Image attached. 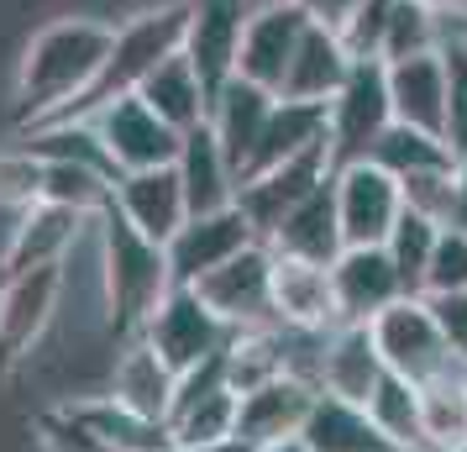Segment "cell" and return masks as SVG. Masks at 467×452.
Returning a JSON list of instances; mask_svg holds the SVG:
<instances>
[{
	"label": "cell",
	"instance_id": "cell-1",
	"mask_svg": "<svg viewBox=\"0 0 467 452\" xmlns=\"http://www.w3.org/2000/svg\"><path fill=\"white\" fill-rule=\"evenodd\" d=\"M110 43H116V26L95 22V16H64V22L43 26L32 43H26L22 74H16V110L22 121H47L58 116L68 100H79L89 89V79L100 74Z\"/></svg>",
	"mask_w": 467,
	"mask_h": 452
},
{
	"label": "cell",
	"instance_id": "cell-2",
	"mask_svg": "<svg viewBox=\"0 0 467 452\" xmlns=\"http://www.w3.org/2000/svg\"><path fill=\"white\" fill-rule=\"evenodd\" d=\"M184 22H190V0L184 5H158L131 16L127 26H116V43H110L100 74L89 79V89L79 100H68L58 116L47 121H89L95 110H106L110 100H127L148 85V74L158 64H169L173 53H184Z\"/></svg>",
	"mask_w": 467,
	"mask_h": 452
},
{
	"label": "cell",
	"instance_id": "cell-3",
	"mask_svg": "<svg viewBox=\"0 0 467 452\" xmlns=\"http://www.w3.org/2000/svg\"><path fill=\"white\" fill-rule=\"evenodd\" d=\"M95 221H100V268H106L110 326H116L121 337H142L148 316L163 305V295L173 289L169 247L152 242V237H142L116 205H106Z\"/></svg>",
	"mask_w": 467,
	"mask_h": 452
},
{
	"label": "cell",
	"instance_id": "cell-4",
	"mask_svg": "<svg viewBox=\"0 0 467 452\" xmlns=\"http://www.w3.org/2000/svg\"><path fill=\"white\" fill-rule=\"evenodd\" d=\"M394 127V100H389V68L379 58H358L347 85L331 95L326 106V152L331 169L347 163H368L379 137Z\"/></svg>",
	"mask_w": 467,
	"mask_h": 452
},
{
	"label": "cell",
	"instance_id": "cell-5",
	"mask_svg": "<svg viewBox=\"0 0 467 452\" xmlns=\"http://www.w3.org/2000/svg\"><path fill=\"white\" fill-rule=\"evenodd\" d=\"M373 342L383 352V368L410 379V384H431V379L462 368L457 352H451V342H446L436 305L425 300V295H404V300L389 305L379 321H373Z\"/></svg>",
	"mask_w": 467,
	"mask_h": 452
},
{
	"label": "cell",
	"instance_id": "cell-6",
	"mask_svg": "<svg viewBox=\"0 0 467 452\" xmlns=\"http://www.w3.org/2000/svg\"><path fill=\"white\" fill-rule=\"evenodd\" d=\"M232 337L236 331L200 300V289H190V284H173L169 295H163V305H158L148 316V326H142V342H148L173 373H190V368L221 358V352L232 347Z\"/></svg>",
	"mask_w": 467,
	"mask_h": 452
},
{
	"label": "cell",
	"instance_id": "cell-7",
	"mask_svg": "<svg viewBox=\"0 0 467 452\" xmlns=\"http://www.w3.org/2000/svg\"><path fill=\"white\" fill-rule=\"evenodd\" d=\"M190 289H200V300L211 305L232 331H268V326H278V316H274V247L268 242L242 247L232 263H221L215 274H205Z\"/></svg>",
	"mask_w": 467,
	"mask_h": 452
},
{
	"label": "cell",
	"instance_id": "cell-8",
	"mask_svg": "<svg viewBox=\"0 0 467 452\" xmlns=\"http://www.w3.org/2000/svg\"><path fill=\"white\" fill-rule=\"evenodd\" d=\"M331 173L337 169H331V152L326 148L299 152V158H289V163H274V169H263V173H247V179L236 184V211L247 215V226H253L257 242H274V232L284 226V215L295 211L310 190H320Z\"/></svg>",
	"mask_w": 467,
	"mask_h": 452
},
{
	"label": "cell",
	"instance_id": "cell-9",
	"mask_svg": "<svg viewBox=\"0 0 467 452\" xmlns=\"http://www.w3.org/2000/svg\"><path fill=\"white\" fill-rule=\"evenodd\" d=\"M100 142H106L116 173H137V169H169L179 158V142L184 131H173L158 110L142 100V95H127V100H110L106 110L89 116Z\"/></svg>",
	"mask_w": 467,
	"mask_h": 452
},
{
	"label": "cell",
	"instance_id": "cell-10",
	"mask_svg": "<svg viewBox=\"0 0 467 452\" xmlns=\"http://www.w3.org/2000/svg\"><path fill=\"white\" fill-rule=\"evenodd\" d=\"M337 184V215L347 247H383L394 221L404 215V190L394 173H383L373 158L368 163H347L331 173Z\"/></svg>",
	"mask_w": 467,
	"mask_h": 452
},
{
	"label": "cell",
	"instance_id": "cell-11",
	"mask_svg": "<svg viewBox=\"0 0 467 452\" xmlns=\"http://www.w3.org/2000/svg\"><path fill=\"white\" fill-rule=\"evenodd\" d=\"M310 32V16L299 11L295 0H274L247 16V32H242V53H236V74L253 79L263 89H284V74L295 64L299 43Z\"/></svg>",
	"mask_w": 467,
	"mask_h": 452
},
{
	"label": "cell",
	"instance_id": "cell-12",
	"mask_svg": "<svg viewBox=\"0 0 467 452\" xmlns=\"http://www.w3.org/2000/svg\"><path fill=\"white\" fill-rule=\"evenodd\" d=\"M58 289H64V268H26L0 279V373L22 363L26 347L43 337Z\"/></svg>",
	"mask_w": 467,
	"mask_h": 452
},
{
	"label": "cell",
	"instance_id": "cell-13",
	"mask_svg": "<svg viewBox=\"0 0 467 452\" xmlns=\"http://www.w3.org/2000/svg\"><path fill=\"white\" fill-rule=\"evenodd\" d=\"M253 226L247 215L226 205V211H205V215H190L179 232L169 237V268H173V284H200L205 274H215L221 263H232L242 247H253Z\"/></svg>",
	"mask_w": 467,
	"mask_h": 452
},
{
	"label": "cell",
	"instance_id": "cell-14",
	"mask_svg": "<svg viewBox=\"0 0 467 452\" xmlns=\"http://www.w3.org/2000/svg\"><path fill=\"white\" fill-rule=\"evenodd\" d=\"M247 5L242 0H190V22H184V58L205 89H221L236 74V53H242V32H247Z\"/></svg>",
	"mask_w": 467,
	"mask_h": 452
},
{
	"label": "cell",
	"instance_id": "cell-15",
	"mask_svg": "<svg viewBox=\"0 0 467 452\" xmlns=\"http://www.w3.org/2000/svg\"><path fill=\"white\" fill-rule=\"evenodd\" d=\"M331 289L341 326H373L394 300H404V279L383 247H347L331 263Z\"/></svg>",
	"mask_w": 467,
	"mask_h": 452
},
{
	"label": "cell",
	"instance_id": "cell-16",
	"mask_svg": "<svg viewBox=\"0 0 467 452\" xmlns=\"http://www.w3.org/2000/svg\"><path fill=\"white\" fill-rule=\"evenodd\" d=\"M274 106H278L274 89L253 85V79H242V74H232V79L211 95V116H205V127L215 131V142H221V152H226V163L236 169V184H242V173H247L257 142H263V127H268Z\"/></svg>",
	"mask_w": 467,
	"mask_h": 452
},
{
	"label": "cell",
	"instance_id": "cell-17",
	"mask_svg": "<svg viewBox=\"0 0 467 452\" xmlns=\"http://www.w3.org/2000/svg\"><path fill=\"white\" fill-rule=\"evenodd\" d=\"M110 205L127 215L142 237L163 242L190 221V200H184V184H179V169H137V173H121L116 190H110Z\"/></svg>",
	"mask_w": 467,
	"mask_h": 452
},
{
	"label": "cell",
	"instance_id": "cell-18",
	"mask_svg": "<svg viewBox=\"0 0 467 452\" xmlns=\"http://www.w3.org/2000/svg\"><path fill=\"white\" fill-rule=\"evenodd\" d=\"M316 394L320 389L299 384V379H289V373H278V379H268V384L247 389V394L236 400V436H242L247 447L289 442V436H299L305 415H310V405H316Z\"/></svg>",
	"mask_w": 467,
	"mask_h": 452
},
{
	"label": "cell",
	"instance_id": "cell-19",
	"mask_svg": "<svg viewBox=\"0 0 467 452\" xmlns=\"http://www.w3.org/2000/svg\"><path fill=\"white\" fill-rule=\"evenodd\" d=\"M274 316H278V326H299V331H331V326H341L331 268L274 253Z\"/></svg>",
	"mask_w": 467,
	"mask_h": 452
},
{
	"label": "cell",
	"instance_id": "cell-20",
	"mask_svg": "<svg viewBox=\"0 0 467 452\" xmlns=\"http://www.w3.org/2000/svg\"><path fill=\"white\" fill-rule=\"evenodd\" d=\"M85 221L89 215L68 211V205H53V200L26 205L22 221H16V232H11V247H5V263H0V279H5V274H26V268H58Z\"/></svg>",
	"mask_w": 467,
	"mask_h": 452
},
{
	"label": "cell",
	"instance_id": "cell-21",
	"mask_svg": "<svg viewBox=\"0 0 467 452\" xmlns=\"http://www.w3.org/2000/svg\"><path fill=\"white\" fill-rule=\"evenodd\" d=\"M274 253H289V258H305V263H331L347 253V237H341V215H337V184L326 179L320 190H310L299 200L295 211L284 215V226L274 232L268 242Z\"/></svg>",
	"mask_w": 467,
	"mask_h": 452
},
{
	"label": "cell",
	"instance_id": "cell-22",
	"mask_svg": "<svg viewBox=\"0 0 467 452\" xmlns=\"http://www.w3.org/2000/svg\"><path fill=\"white\" fill-rule=\"evenodd\" d=\"M383 368V352L373 342V326H337L326 337V363H320V394H337L352 405H368Z\"/></svg>",
	"mask_w": 467,
	"mask_h": 452
},
{
	"label": "cell",
	"instance_id": "cell-23",
	"mask_svg": "<svg viewBox=\"0 0 467 452\" xmlns=\"http://www.w3.org/2000/svg\"><path fill=\"white\" fill-rule=\"evenodd\" d=\"M173 169H179V184H184V200H190V215L236 205V169L226 163V152H221V142H215V131L205 127V121L184 131Z\"/></svg>",
	"mask_w": 467,
	"mask_h": 452
},
{
	"label": "cell",
	"instance_id": "cell-24",
	"mask_svg": "<svg viewBox=\"0 0 467 452\" xmlns=\"http://www.w3.org/2000/svg\"><path fill=\"white\" fill-rule=\"evenodd\" d=\"M352 53L341 43L331 26H316L305 32V43H299L295 64L284 74V89H278V100H310V106H331V95L347 85V74H352Z\"/></svg>",
	"mask_w": 467,
	"mask_h": 452
},
{
	"label": "cell",
	"instance_id": "cell-25",
	"mask_svg": "<svg viewBox=\"0 0 467 452\" xmlns=\"http://www.w3.org/2000/svg\"><path fill=\"white\" fill-rule=\"evenodd\" d=\"M383 68H389L394 121L441 131V121H446V58H441V47H436V53L400 58V64H383Z\"/></svg>",
	"mask_w": 467,
	"mask_h": 452
},
{
	"label": "cell",
	"instance_id": "cell-26",
	"mask_svg": "<svg viewBox=\"0 0 467 452\" xmlns=\"http://www.w3.org/2000/svg\"><path fill=\"white\" fill-rule=\"evenodd\" d=\"M299 442L310 452H394L383 442V431L373 426L368 405H352L337 394H316V405L299 426Z\"/></svg>",
	"mask_w": 467,
	"mask_h": 452
},
{
	"label": "cell",
	"instance_id": "cell-27",
	"mask_svg": "<svg viewBox=\"0 0 467 452\" xmlns=\"http://www.w3.org/2000/svg\"><path fill=\"white\" fill-rule=\"evenodd\" d=\"M173 384H179V373H173L158 352H152L142 337H131L127 352L116 358V379H110V394L121 400L127 410L137 415H148V421H169V405H173Z\"/></svg>",
	"mask_w": 467,
	"mask_h": 452
},
{
	"label": "cell",
	"instance_id": "cell-28",
	"mask_svg": "<svg viewBox=\"0 0 467 452\" xmlns=\"http://www.w3.org/2000/svg\"><path fill=\"white\" fill-rule=\"evenodd\" d=\"M326 148V106H310V100H278L268 127H263V142H257L247 173H263L274 163H289L299 152ZM242 173V179H247Z\"/></svg>",
	"mask_w": 467,
	"mask_h": 452
},
{
	"label": "cell",
	"instance_id": "cell-29",
	"mask_svg": "<svg viewBox=\"0 0 467 452\" xmlns=\"http://www.w3.org/2000/svg\"><path fill=\"white\" fill-rule=\"evenodd\" d=\"M137 95H142L173 131H190V127H200V121L211 116V89H205V79L194 74V64L184 58V53H173L169 64L152 68L148 85L137 89Z\"/></svg>",
	"mask_w": 467,
	"mask_h": 452
},
{
	"label": "cell",
	"instance_id": "cell-30",
	"mask_svg": "<svg viewBox=\"0 0 467 452\" xmlns=\"http://www.w3.org/2000/svg\"><path fill=\"white\" fill-rule=\"evenodd\" d=\"M467 447V368L420 384V452Z\"/></svg>",
	"mask_w": 467,
	"mask_h": 452
},
{
	"label": "cell",
	"instance_id": "cell-31",
	"mask_svg": "<svg viewBox=\"0 0 467 452\" xmlns=\"http://www.w3.org/2000/svg\"><path fill=\"white\" fill-rule=\"evenodd\" d=\"M373 163H379L383 173H394V179H415V173H446L457 169V152H451V142H446L441 131H425V127H404V121H394V127L379 137V148H373Z\"/></svg>",
	"mask_w": 467,
	"mask_h": 452
},
{
	"label": "cell",
	"instance_id": "cell-32",
	"mask_svg": "<svg viewBox=\"0 0 467 452\" xmlns=\"http://www.w3.org/2000/svg\"><path fill=\"white\" fill-rule=\"evenodd\" d=\"M79 415H85L89 426L100 431L110 442V452H173V436L163 421H148V415H137L127 410L116 394H100V400H79Z\"/></svg>",
	"mask_w": 467,
	"mask_h": 452
},
{
	"label": "cell",
	"instance_id": "cell-33",
	"mask_svg": "<svg viewBox=\"0 0 467 452\" xmlns=\"http://www.w3.org/2000/svg\"><path fill=\"white\" fill-rule=\"evenodd\" d=\"M236 389H211V394H200V400H179L169 405V436L173 447H205V442H226L236 436Z\"/></svg>",
	"mask_w": 467,
	"mask_h": 452
},
{
	"label": "cell",
	"instance_id": "cell-34",
	"mask_svg": "<svg viewBox=\"0 0 467 452\" xmlns=\"http://www.w3.org/2000/svg\"><path fill=\"white\" fill-rule=\"evenodd\" d=\"M368 415L394 452H420V384H410L400 373H383L373 400H368Z\"/></svg>",
	"mask_w": 467,
	"mask_h": 452
},
{
	"label": "cell",
	"instance_id": "cell-35",
	"mask_svg": "<svg viewBox=\"0 0 467 452\" xmlns=\"http://www.w3.org/2000/svg\"><path fill=\"white\" fill-rule=\"evenodd\" d=\"M436 237H441V226L404 205V215L394 221V232H389V242H383L389 263L400 268V279H404V295H425V268H431Z\"/></svg>",
	"mask_w": 467,
	"mask_h": 452
},
{
	"label": "cell",
	"instance_id": "cell-36",
	"mask_svg": "<svg viewBox=\"0 0 467 452\" xmlns=\"http://www.w3.org/2000/svg\"><path fill=\"white\" fill-rule=\"evenodd\" d=\"M110 190H116L110 173L85 169V163H47L43 158V200H53V205H68V211L95 221L110 205Z\"/></svg>",
	"mask_w": 467,
	"mask_h": 452
},
{
	"label": "cell",
	"instance_id": "cell-37",
	"mask_svg": "<svg viewBox=\"0 0 467 452\" xmlns=\"http://www.w3.org/2000/svg\"><path fill=\"white\" fill-rule=\"evenodd\" d=\"M441 37V16L420 5V0H394L389 11V32H383V64H400V58H415V53H436Z\"/></svg>",
	"mask_w": 467,
	"mask_h": 452
},
{
	"label": "cell",
	"instance_id": "cell-38",
	"mask_svg": "<svg viewBox=\"0 0 467 452\" xmlns=\"http://www.w3.org/2000/svg\"><path fill=\"white\" fill-rule=\"evenodd\" d=\"M467 289V232L441 226L431 268H425V300H441V295H462Z\"/></svg>",
	"mask_w": 467,
	"mask_h": 452
},
{
	"label": "cell",
	"instance_id": "cell-39",
	"mask_svg": "<svg viewBox=\"0 0 467 452\" xmlns=\"http://www.w3.org/2000/svg\"><path fill=\"white\" fill-rule=\"evenodd\" d=\"M446 58V121L441 137L457 158H467V43H441Z\"/></svg>",
	"mask_w": 467,
	"mask_h": 452
},
{
	"label": "cell",
	"instance_id": "cell-40",
	"mask_svg": "<svg viewBox=\"0 0 467 452\" xmlns=\"http://www.w3.org/2000/svg\"><path fill=\"white\" fill-rule=\"evenodd\" d=\"M37 436H43V452H110V442L74 405L43 410L37 415Z\"/></svg>",
	"mask_w": 467,
	"mask_h": 452
},
{
	"label": "cell",
	"instance_id": "cell-41",
	"mask_svg": "<svg viewBox=\"0 0 467 452\" xmlns=\"http://www.w3.org/2000/svg\"><path fill=\"white\" fill-rule=\"evenodd\" d=\"M43 200V158L37 152H0V205H16V211H26V205H37Z\"/></svg>",
	"mask_w": 467,
	"mask_h": 452
},
{
	"label": "cell",
	"instance_id": "cell-42",
	"mask_svg": "<svg viewBox=\"0 0 467 452\" xmlns=\"http://www.w3.org/2000/svg\"><path fill=\"white\" fill-rule=\"evenodd\" d=\"M404 205L415 215H425V221H436V226H446L451 221V200H457V169L446 173H415V179H404Z\"/></svg>",
	"mask_w": 467,
	"mask_h": 452
},
{
	"label": "cell",
	"instance_id": "cell-43",
	"mask_svg": "<svg viewBox=\"0 0 467 452\" xmlns=\"http://www.w3.org/2000/svg\"><path fill=\"white\" fill-rule=\"evenodd\" d=\"M389 11H394V0H362L358 11H352V22L337 32L341 43H347V53H352V58H379V53H383ZM379 64H383V58H379Z\"/></svg>",
	"mask_w": 467,
	"mask_h": 452
},
{
	"label": "cell",
	"instance_id": "cell-44",
	"mask_svg": "<svg viewBox=\"0 0 467 452\" xmlns=\"http://www.w3.org/2000/svg\"><path fill=\"white\" fill-rule=\"evenodd\" d=\"M431 305L441 316V331H446V342H451V352H457V363L467 368V289L462 295H441V300H431Z\"/></svg>",
	"mask_w": 467,
	"mask_h": 452
},
{
	"label": "cell",
	"instance_id": "cell-45",
	"mask_svg": "<svg viewBox=\"0 0 467 452\" xmlns=\"http://www.w3.org/2000/svg\"><path fill=\"white\" fill-rule=\"evenodd\" d=\"M299 11L310 16L316 26H331V32H341V26L352 22V11H358L362 0H295Z\"/></svg>",
	"mask_w": 467,
	"mask_h": 452
},
{
	"label": "cell",
	"instance_id": "cell-46",
	"mask_svg": "<svg viewBox=\"0 0 467 452\" xmlns=\"http://www.w3.org/2000/svg\"><path fill=\"white\" fill-rule=\"evenodd\" d=\"M446 226L467 232V158H457V200H451V221Z\"/></svg>",
	"mask_w": 467,
	"mask_h": 452
},
{
	"label": "cell",
	"instance_id": "cell-47",
	"mask_svg": "<svg viewBox=\"0 0 467 452\" xmlns=\"http://www.w3.org/2000/svg\"><path fill=\"white\" fill-rule=\"evenodd\" d=\"M420 5H431L441 22L451 16V22H462V26H467V0H420Z\"/></svg>",
	"mask_w": 467,
	"mask_h": 452
},
{
	"label": "cell",
	"instance_id": "cell-48",
	"mask_svg": "<svg viewBox=\"0 0 467 452\" xmlns=\"http://www.w3.org/2000/svg\"><path fill=\"white\" fill-rule=\"evenodd\" d=\"M173 452H257V447H247L242 436H226V442H205V447H173Z\"/></svg>",
	"mask_w": 467,
	"mask_h": 452
},
{
	"label": "cell",
	"instance_id": "cell-49",
	"mask_svg": "<svg viewBox=\"0 0 467 452\" xmlns=\"http://www.w3.org/2000/svg\"><path fill=\"white\" fill-rule=\"evenodd\" d=\"M257 452H310L299 436H289V442H274V447H257Z\"/></svg>",
	"mask_w": 467,
	"mask_h": 452
},
{
	"label": "cell",
	"instance_id": "cell-50",
	"mask_svg": "<svg viewBox=\"0 0 467 452\" xmlns=\"http://www.w3.org/2000/svg\"><path fill=\"white\" fill-rule=\"evenodd\" d=\"M457 452H467V447H457Z\"/></svg>",
	"mask_w": 467,
	"mask_h": 452
}]
</instances>
